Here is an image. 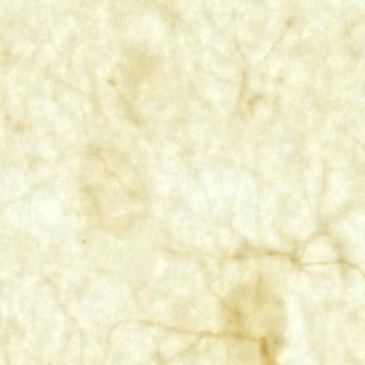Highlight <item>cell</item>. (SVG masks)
<instances>
[{
	"instance_id": "obj_1",
	"label": "cell",
	"mask_w": 365,
	"mask_h": 365,
	"mask_svg": "<svg viewBox=\"0 0 365 365\" xmlns=\"http://www.w3.org/2000/svg\"><path fill=\"white\" fill-rule=\"evenodd\" d=\"M84 188L100 211H135L145 198V187L134 165L118 153L94 148L88 153Z\"/></svg>"
}]
</instances>
